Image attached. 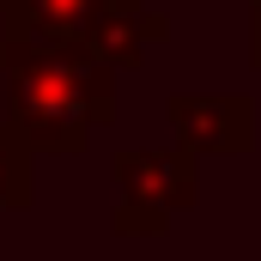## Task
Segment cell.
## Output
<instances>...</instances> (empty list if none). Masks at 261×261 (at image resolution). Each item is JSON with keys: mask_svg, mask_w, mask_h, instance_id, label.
Returning <instances> with one entry per match:
<instances>
[{"mask_svg": "<svg viewBox=\"0 0 261 261\" xmlns=\"http://www.w3.org/2000/svg\"><path fill=\"white\" fill-rule=\"evenodd\" d=\"M164 43H170V12H158L152 0H103L91 31H85V49L110 73L146 67V55L164 49Z\"/></svg>", "mask_w": 261, "mask_h": 261, "instance_id": "obj_4", "label": "cell"}, {"mask_svg": "<svg viewBox=\"0 0 261 261\" xmlns=\"http://www.w3.org/2000/svg\"><path fill=\"white\" fill-rule=\"evenodd\" d=\"M6 110L0 122L18 134L31 152H85L97 134L116 122V73L97 61L85 43L55 37H18L0 55Z\"/></svg>", "mask_w": 261, "mask_h": 261, "instance_id": "obj_1", "label": "cell"}, {"mask_svg": "<svg viewBox=\"0 0 261 261\" xmlns=\"http://www.w3.org/2000/svg\"><path fill=\"white\" fill-rule=\"evenodd\" d=\"M170 134L195 158H237L255 146V97L243 91H170Z\"/></svg>", "mask_w": 261, "mask_h": 261, "instance_id": "obj_3", "label": "cell"}, {"mask_svg": "<svg viewBox=\"0 0 261 261\" xmlns=\"http://www.w3.org/2000/svg\"><path fill=\"white\" fill-rule=\"evenodd\" d=\"M6 43H12V18H6V0H0V55H6Z\"/></svg>", "mask_w": 261, "mask_h": 261, "instance_id": "obj_8", "label": "cell"}, {"mask_svg": "<svg viewBox=\"0 0 261 261\" xmlns=\"http://www.w3.org/2000/svg\"><path fill=\"white\" fill-rule=\"evenodd\" d=\"M249 67L261 73V0H249Z\"/></svg>", "mask_w": 261, "mask_h": 261, "instance_id": "obj_7", "label": "cell"}, {"mask_svg": "<svg viewBox=\"0 0 261 261\" xmlns=\"http://www.w3.org/2000/svg\"><path fill=\"white\" fill-rule=\"evenodd\" d=\"M37 200V152L0 122V213H24Z\"/></svg>", "mask_w": 261, "mask_h": 261, "instance_id": "obj_6", "label": "cell"}, {"mask_svg": "<svg viewBox=\"0 0 261 261\" xmlns=\"http://www.w3.org/2000/svg\"><path fill=\"white\" fill-rule=\"evenodd\" d=\"M116 176V206H110V231L116 237H164L182 213L200 206V158L182 146H128L110 158Z\"/></svg>", "mask_w": 261, "mask_h": 261, "instance_id": "obj_2", "label": "cell"}, {"mask_svg": "<svg viewBox=\"0 0 261 261\" xmlns=\"http://www.w3.org/2000/svg\"><path fill=\"white\" fill-rule=\"evenodd\" d=\"M103 0H6V18L18 37H55V43H85L91 18Z\"/></svg>", "mask_w": 261, "mask_h": 261, "instance_id": "obj_5", "label": "cell"}]
</instances>
